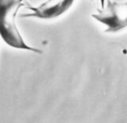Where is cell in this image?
Wrapping results in <instances>:
<instances>
[{
    "mask_svg": "<svg viewBox=\"0 0 127 123\" xmlns=\"http://www.w3.org/2000/svg\"><path fill=\"white\" fill-rule=\"evenodd\" d=\"M99 2H100V5H101V8L104 7L105 4H106V0H98Z\"/></svg>",
    "mask_w": 127,
    "mask_h": 123,
    "instance_id": "277c9868",
    "label": "cell"
},
{
    "mask_svg": "<svg viewBox=\"0 0 127 123\" xmlns=\"http://www.w3.org/2000/svg\"><path fill=\"white\" fill-rule=\"evenodd\" d=\"M26 3V0H0V36L12 48L42 53L41 49L27 45L17 26L18 12Z\"/></svg>",
    "mask_w": 127,
    "mask_h": 123,
    "instance_id": "6da1fadb",
    "label": "cell"
},
{
    "mask_svg": "<svg viewBox=\"0 0 127 123\" xmlns=\"http://www.w3.org/2000/svg\"><path fill=\"white\" fill-rule=\"evenodd\" d=\"M91 16L106 27V33H117L127 26V3L108 0L104 7L97 9Z\"/></svg>",
    "mask_w": 127,
    "mask_h": 123,
    "instance_id": "7a4b0ae2",
    "label": "cell"
},
{
    "mask_svg": "<svg viewBox=\"0 0 127 123\" xmlns=\"http://www.w3.org/2000/svg\"><path fill=\"white\" fill-rule=\"evenodd\" d=\"M75 0H47L38 6H32L26 3L25 8L29 10L22 18H37L40 19H53L64 14L73 4Z\"/></svg>",
    "mask_w": 127,
    "mask_h": 123,
    "instance_id": "3957f363",
    "label": "cell"
}]
</instances>
